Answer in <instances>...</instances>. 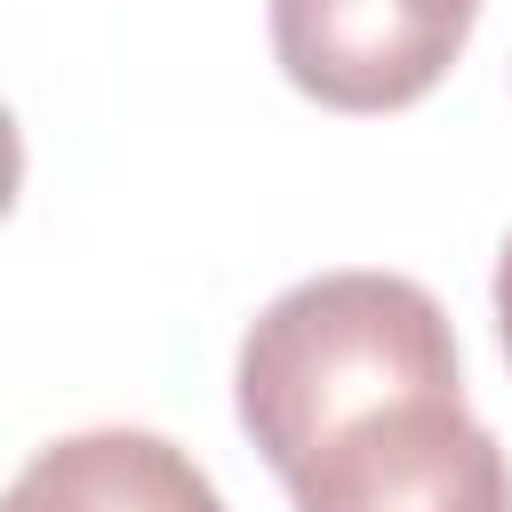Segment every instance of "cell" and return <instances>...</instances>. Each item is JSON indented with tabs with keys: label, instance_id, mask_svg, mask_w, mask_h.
I'll return each instance as SVG.
<instances>
[{
	"label": "cell",
	"instance_id": "obj_1",
	"mask_svg": "<svg viewBox=\"0 0 512 512\" xmlns=\"http://www.w3.org/2000/svg\"><path fill=\"white\" fill-rule=\"evenodd\" d=\"M424 392H464V368L448 312L408 272H320L280 288L248 320L232 368L240 432L280 480L336 432Z\"/></svg>",
	"mask_w": 512,
	"mask_h": 512
},
{
	"label": "cell",
	"instance_id": "obj_2",
	"mask_svg": "<svg viewBox=\"0 0 512 512\" xmlns=\"http://www.w3.org/2000/svg\"><path fill=\"white\" fill-rule=\"evenodd\" d=\"M296 512H512V456L464 392L400 400L288 472Z\"/></svg>",
	"mask_w": 512,
	"mask_h": 512
},
{
	"label": "cell",
	"instance_id": "obj_3",
	"mask_svg": "<svg viewBox=\"0 0 512 512\" xmlns=\"http://www.w3.org/2000/svg\"><path fill=\"white\" fill-rule=\"evenodd\" d=\"M480 0H272V56L328 112H408L448 80Z\"/></svg>",
	"mask_w": 512,
	"mask_h": 512
},
{
	"label": "cell",
	"instance_id": "obj_4",
	"mask_svg": "<svg viewBox=\"0 0 512 512\" xmlns=\"http://www.w3.org/2000/svg\"><path fill=\"white\" fill-rule=\"evenodd\" d=\"M0 512H224V496L168 432L96 424L48 440L0 488Z\"/></svg>",
	"mask_w": 512,
	"mask_h": 512
},
{
	"label": "cell",
	"instance_id": "obj_5",
	"mask_svg": "<svg viewBox=\"0 0 512 512\" xmlns=\"http://www.w3.org/2000/svg\"><path fill=\"white\" fill-rule=\"evenodd\" d=\"M16 192H24V128H16V112L0 104V216L16 208Z\"/></svg>",
	"mask_w": 512,
	"mask_h": 512
},
{
	"label": "cell",
	"instance_id": "obj_6",
	"mask_svg": "<svg viewBox=\"0 0 512 512\" xmlns=\"http://www.w3.org/2000/svg\"><path fill=\"white\" fill-rule=\"evenodd\" d=\"M496 336H504V360H512V240L496 256Z\"/></svg>",
	"mask_w": 512,
	"mask_h": 512
}]
</instances>
